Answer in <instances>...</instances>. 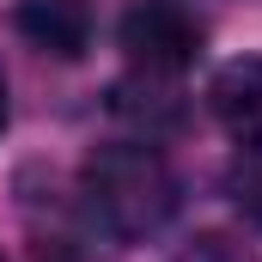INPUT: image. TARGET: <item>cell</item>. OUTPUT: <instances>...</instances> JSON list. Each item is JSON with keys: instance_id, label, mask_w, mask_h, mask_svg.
Here are the masks:
<instances>
[{"instance_id": "cell-7", "label": "cell", "mask_w": 262, "mask_h": 262, "mask_svg": "<svg viewBox=\"0 0 262 262\" xmlns=\"http://www.w3.org/2000/svg\"><path fill=\"white\" fill-rule=\"evenodd\" d=\"M0 128H6V85H0Z\"/></svg>"}, {"instance_id": "cell-6", "label": "cell", "mask_w": 262, "mask_h": 262, "mask_svg": "<svg viewBox=\"0 0 262 262\" xmlns=\"http://www.w3.org/2000/svg\"><path fill=\"white\" fill-rule=\"evenodd\" d=\"M238 189H244V207H250V213H262V171H244V177H238Z\"/></svg>"}, {"instance_id": "cell-5", "label": "cell", "mask_w": 262, "mask_h": 262, "mask_svg": "<svg viewBox=\"0 0 262 262\" xmlns=\"http://www.w3.org/2000/svg\"><path fill=\"white\" fill-rule=\"evenodd\" d=\"M171 262H256V256H250L238 238H226V232H201L195 244H183Z\"/></svg>"}, {"instance_id": "cell-2", "label": "cell", "mask_w": 262, "mask_h": 262, "mask_svg": "<svg viewBox=\"0 0 262 262\" xmlns=\"http://www.w3.org/2000/svg\"><path fill=\"white\" fill-rule=\"evenodd\" d=\"M201 18L177 0H140L122 12V49L140 73H183L201 55Z\"/></svg>"}, {"instance_id": "cell-4", "label": "cell", "mask_w": 262, "mask_h": 262, "mask_svg": "<svg viewBox=\"0 0 262 262\" xmlns=\"http://www.w3.org/2000/svg\"><path fill=\"white\" fill-rule=\"evenodd\" d=\"M18 31L37 43V49H49V55H85V43H92V12H85V0H25L18 6Z\"/></svg>"}, {"instance_id": "cell-3", "label": "cell", "mask_w": 262, "mask_h": 262, "mask_svg": "<svg viewBox=\"0 0 262 262\" xmlns=\"http://www.w3.org/2000/svg\"><path fill=\"white\" fill-rule=\"evenodd\" d=\"M207 104L238 146H262V55L226 61L207 85Z\"/></svg>"}, {"instance_id": "cell-1", "label": "cell", "mask_w": 262, "mask_h": 262, "mask_svg": "<svg viewBox=\"0 0 262 262\" xmlns=\"http://www.w3.org/2000/svg\"><path fill=\"white\" fill-rule=\"evenodd\" d=\"M79 195L92 226H104L110 238L140 244V238H159L177 207H183V183L171 171V159L146 140H116V146H98L79 171Z\"/></svg>"}]
</instances>
